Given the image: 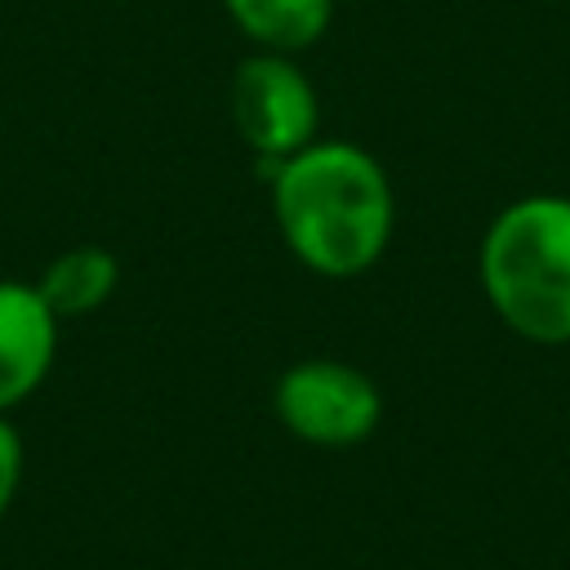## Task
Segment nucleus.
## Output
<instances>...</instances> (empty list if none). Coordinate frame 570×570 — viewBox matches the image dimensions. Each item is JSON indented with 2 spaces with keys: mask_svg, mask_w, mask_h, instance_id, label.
Wrapping results in <instances>:
<instances>
[{
  "mask_svg": "<svg viewBox=\"0 0 570 570\" xmlns=\"http://www.w3.org/2000/svg\"><path fill=\"white\" fill-rule=\"evenodd\" d=\"M272 214L294 258L321 276H361L396 227V196L383 165L343 138H316L267 169Z\"/></svg>",
  "mask_w": 570,
  "mask_h": 570,
  "instance_id": "1",
  "label": "nucleus"
},
{
  "mask_svg": "<svg viewBox=\"0 0 570 570\" xmlns=\"http://www.w3.org/2000/svg\"><path fill=\"white\" fill-rule=\"evenodd\" d=\"M481 294L525 343H570V196H521L481 236Z\"/></svg>",
  "mask_w": 570,
  "mask_h": 570,
  "instance_id": "2",
  "label": "nucleus"
},
{
  "mask_svg": "<svg viewBox=\"0 0 570 570\" xmlns=\"http://www.w3.org/2000/svg\"><path fill=\"white\" fill-rule=\"evenodd\" d=\"M232 120L240 142L272 169L316 142L321 98L289 53L258 49L232 76Z\"/></svg>",
  "mask_w": 570,
  "mask_h": 570,
  "instance_id": "3",
  "label": "nucleus"
},
{
  "mask_svg": "<svg viewBox=\"0 0 570 570\" xmlns=\"http://www.w3.org/2000/svg\"><path fill=\"white\" fill-rule=\"evenodd\" d=\"M272 405H276V419L298 441L330 445V450L365 441L383 419V396L374 379L334 356H312L289 365L276 379Z\"/></svg>",
  "mask_w": 570,
  "mask_h": 570,
  "instance_id": "4",
  "label": "nucleus"
},
{
  "mask_svg": "<svg viewBox=\"0 0 570 570\" xmlns=\"http://www.w3.org/2000/svg\"><path fill=\"white\" fill-rule=\"evenodd\" d=\"M58 316L31 281H0V414L27 401L58 352Z\"/></svg>",
  "mask_w": 570,
  "mask_h": 570,
  "instance_id": "5",
  "label": "nucleus"
},
{
  "mask_svg": "<svg viewBox=\"0 0 570 570\" xmlns=\"http://www.w3.org/2000/svg\"><path fill=\"white\" fill-rule=\"evenodd\" d=\"M31 285H36V294L45 298V307L58 321H71V316L98 312L116 294L120 263L102 245H76V249H62L58 258H49V267Z\"/></svg>",
  "mask_w": 570,
  "mask_h": 570,
  "instance_id": "6",
  "label": "nucleus"
},
{
  "mask_svg": "<svg viewBox=\"0 0 570 570\" xmlns=\"http://www.w3.org/2000/svg\"><path fill=\"white\" fill-rule=\"evenodd\" d=\"M232 22L272 53H298L330 27L334 0H223Z\"/></svg>",
  "mask_w": 570,
  "mask_h": 570,
  "instance_id": "7",
  "label": "nucleus"
},
{
  "mask_svg": "<svg viewBox=\"0 0 570 570\" xmlns=\"http://www.w3.org/2000/svg\"><path fill=\"white\" fill-rule=\"evenodd\" d=\"M18 481H22V441H18V432L9 428V419L0 414V517L9 512Z\"/></svg>",
  "mask_w": 570,
  "mask_h": 570,
  "instance_id": "8",
  "label": "nucleus"
}]
</instances>
